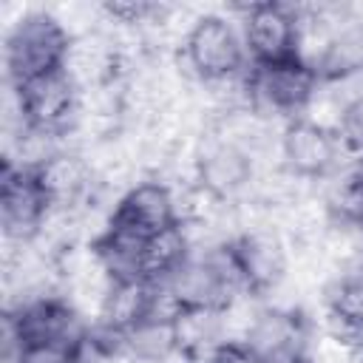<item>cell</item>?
<instances>
[{"label": "cell", "instance_id": "9", "mask_svg": "<svg viewBox=\"0 0 363 363\" xmlns=\"http://www.w3.org/2000/svg\"><path fill=\"white\" fill-rule=\"evenodd\" d=\"M193 173L201 196L213 201H230L250 187L255 176V156L247 145L224 133H213L201 142L193 159Z\"/></svg>", "mask_w": 363, "mask_h": 363}, {"label": "cell", "instance_id": "10", "mask_svg": "<svg viewBox=\"0 0 363 363\" xmlns=\"http://www.w3.org/2000/svg\"><path fill=\"white\" fill-rule=\"evenodd\" d=\"M244 289L250 298L269 295L286 275V247L278 233L255 227L230 238Z\"/></svg>", "mask_w": 363, "mask_h": 363}, {"label": "cell", "instance_id": "17", "mask_svg": "<svg viewBox=\"0 0 363 363\" xmlns=\"http://www.w3.org/2000/svg\"><path fill=\"white\" fill-rule=\"evenodd\" d=\"M201 363H261V357L241 337H224L204 354Z\"/></svg>", "mask_w": 363, "mask_h": 363}, {"label": "cell", "instance_id": "13", "mask_svg": "<svg viewBox=\"0 0 363 363\" xmlns=\"http://www.w3.org/2000/svg\"><path fill=\"white\" fill-rule=\"evenodd\" d=\"M34 173L45 187L54 210L77 204L91 184V167L82 162V156L68 150H54L40 164H34Z\"/></svg>", "mask_w": 363, "mask_h": 363}, {"label": "cell", "instance_id": "1", "mask_svg": "<svg viewBox=\"0 0 363 363\" xmlns=\"http://www.w3.org/2000/svg\"><path fill=\"white\" fill-rule=\"evenodd\" d=\"M71 34L48 11L23 14L6 34V77L11 88L65 71L71 60Z\"/></svg>", "mask_w": 363, "mask_h": 363}, {"label": "cell", "instance_id": "8", "mask_svg": "<svg viewBox=\"0 0 363 363\" xmlns=\"http://www.w3.org/2000/svg\"><path fill=\"white\" fill-rule=\"evenodd\" d=\"M176 224H182L176 193L159 179H145L130 184L116 199L108 230L133 241H147L150 235H159Z\"/></svg>", "mask_w": 363, "mask_h": 363}, {"label": "cell", "instance_id": "12", "mask_svg": "<svg viewBox=\"0 0 363 363\" xmlns=\"http://www.w3.org/2000/svg\"><path fill=\"white\" fill-rule=\"evenodd\" d=\"M312 62L323 82L363 71V20L346 17L335 23Z\"/></svg>", "mask_w": 363, "mask_h": 363}, {"label": "cell", "instance_id": "14", "mask_svg": "<svg viewBox=\"0 0 363 363\" xmlns=\"http://www.w3.org/2000/svg\"><path fill=\"white\" fill-rule=\"evenodd\" d=\"M326 315L335 337L349 346L363 329V269L352 267L326 286Z\"/></svg>", "mask_w": 363, "mask_h": 363}, {"label": "cell", "instance_id": "6", "mask_svg": "<svg viewBox=\"0 0 363 363\" xmlns=\"http://www.w3.org/2000/svg\"><path fill=\"white\" fill-rule=\"evenodd\" d=\"M343 139L335 125H326L312 116H295L286 119L281 136H278V153L281 164L292 179L318 182L337 170Z\"/></svg>", "mask_w": 363, "mask_h": 363}, {"label": "cell", "instance_id": "3", "mask_svg": "<svg viewBox=\"0 0 363 363\" xmlns=\"http://www.w3.org/2000/svg\"><path fill=\"white\" fill-rule=\"evenodd\" d=\"M182 54L190 74L204 85L241 79L250 60L241 31L221 14L196 17L182 40Z\"/></svg>", "mask_w": 363, "mask_h": 363}, {"label": "cell", "instance_id": "15", "mask_svg": "<svg viewBox=\"0 0 363 363\" xmlns=\"http://www.w3.org/2000/svg\"><path fill=\"white\" fill-rule=\"evenodd\" d=\"M85 346V343H82ZM82 346L71 343H51V340H37L26 343L11 363H82Z\"/></svg>", "mask_w": 363, "mask_h": 363}, {"label": "cell", "instance_id": "7", "mask_svg": "<svg viewBox=\"0 0 363 363\" xmlns=\"http://www.w3.org/2000/svg\"><path fill=\"white\" fill-rule=\"evenodd\" d=\"M241 40L250 57V65H269L289 57H303V23L292 6L284 3H252L241 14Z\"/></svg>", "mask_w": 363, "mask_h": 363}, {"label": "cell", "instance_id": "2", "mask_svg": "<svg viewBox=\"0 0 363 363\" xmlns=\"http://www.w3.org/2000/svg\"><path fill=\"white\" fill-rule=\"evenodd\" d=\"M241 85L252 111L295 119L318 99L323 79L309 57H289L269 65H250Z\"/></svg>", "mask_w": 363, "mask_h": 363}, {"label": "cell", "instance_id": "16", "mask_svg": "<svg viewBox=\"0 0 363 363\" xmlns=\"http://www.w3.org/2000/svg\"><path fill=\"white\" fill-rule=\"evenodd\" d=\"M335 128H337L343 145L360 156V153H363V94H360L357 99H352V102L337 113V125H335Z\"/></svg>", "mask_w": 363, "mask_h": 363}, {"label": "cell", "instance_id": "4", "mask_svg": "<svg viewBox=\"0 0 363 363\" xmlns=\"http://www.w3.org/2000/svg\"><path fill=\"white\" fill-rule=\"evenodd\" d=\"M11 94L20 130H34L51 139L68 133L79 111V82L71 77L68 68L11 88Z\"/></svg>", "mask_w": 363, "mask_h": 363}, {"label": "cell", "instance_id": "11", "mask_svg": "<svg viewBox=\"0 0 363 363\" xmlns=\"http://www.w3.org/2000/svg\"><path fill=\"white\" fill-rule=\"evenodd\" d=\"M241 340L258 354L269 357L278 352L309 349V323L301 312L286 306H261L250 315Z\"/></svg>", "mask_w": 363, "mask_h": 363}, {"label": "cell", "instance_id": "18", "mask_svg": "<svg viewBox=\"0 0 363 363\" xmlns=\"http://www.w3.org/2000/svg\"><path fill=\"white\" fill-rule=\"evenodd\" d=\"M261 363H315L309 349H292V352H278L269 357H261Z\"/></svg>", "mask_w": 363, "mask_h": 363}, {"label": "cell", "instance_id": "5", "mask_svg": "<svg viewBox=\"0 0 363 363\" xmlns=\"http://www.w3.org/2000/svg\"><path fill=\"white\" fill-rule=\"evenodd\" d=\"M51 213L54 204L40 184L34 167L6 159L0 173V227L6 241L26 247L43 233Z\"/></svg>", "mask_w": 363, "mask_h": 363}, {"label": "cell", "instance_id": "19", "mask_svg": "<svg viewBox=\"0 0 363 363\" xmlns=\"http://www.w3.org/2000/svg\"><path fill=\"white\" fill-rule=\"evenodd\" d=\"M352 170H354V173H357V176L363 179V153H360V156L354 159V164H352Z\"/></svg>", "mask_w": 363, "mask_h": 363}]
</instances>
